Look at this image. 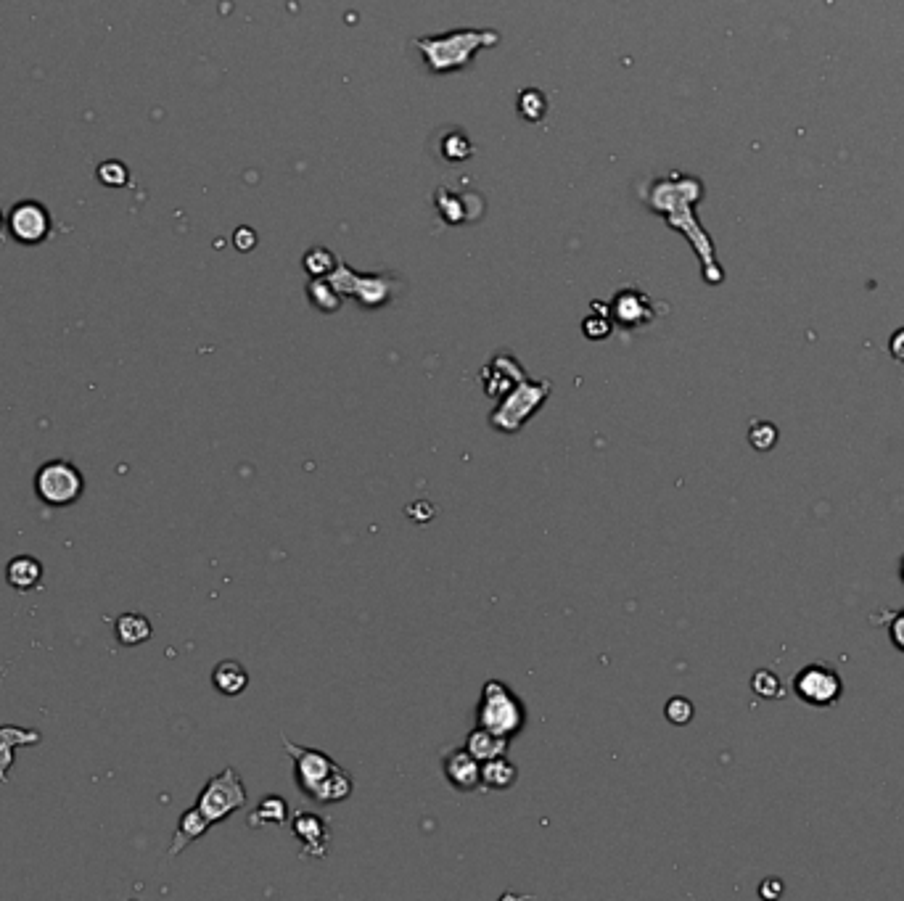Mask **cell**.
I'll use <instances>...</instances> for the list:
<instances>
[{"instance_id": "10", "label": "cell", "mask_w": 904, "mask_h": 901, "mask_svg": "<svg viewBox=\"0 0 904 901\" xmlns=\"http://www.w3.org/2000/svg\"><path fill=\"white\" fill-rule=\"evenodd\" d=\"M291 830L304 843L302 857H328V838H331V833H328V825L320 820L318 814L297 812L294 820H291Z\"/></svg>"}, {"instance_id": "2", "label": "cell", "mask_w": 904, "mask_h": 901, "mask_svg": "<svg viewBox=\"0 0 904 901\" xmlns=\"http://www.w3.org/2000/svg\"><path fill=\"white\" fill-rule=\"evenodd\" d=\"M283 748L297 764L299 791L320 804H339L352 793V777L334 759L315 748H304L283 738Z\"/></svg>"}, {"instance_id": "14", "label": "cell", "mask_w": 904, "mask_h": 901, "mask_svg": "<svg viewBox=\"0 0 904 901\" xmlns=\"http://www.w3.org/2000/svg\"><path fill=\"white\" fill-rule=\"evenodd\" d=\"M209 828H212V825H209L207 817H204L196 806H191V809L183 812V817H180L178 830H175V838H172V846L167 854H170V857L183 854V851H186L193 841H199L201 835L207 833Z\"/></svg>"}, {"instance_id": "12", "label": "cell", "mask_w": 904, "mask_h": 901, "mask_svg": "<svg viewBox=\"0 0 904 901\" xmlns=\"http://www.w3.org/2000/svg\"><path fill=\"white\" fill-rule=\"evenodd\" d=\"M43 735L38 730H24L16 724H0V783H8V772L14 767V751L22 746H38Z\"/></svg>"}, {"instance_id": "20", "label": "cell", "mask_w": 904, "mask_h": 901, "mask_svg": "<svg viewBox=\"0 0 904 901\" xmlns=\"http://www.w3.org/2000/svg\"><path fill=\"white\" fill-rule=\"evenodd\" d=\"M307 294H310L312 304L320 312H336L341 307V294L334 289V283L328 281V278H312Z\"/></svg>"}, {"instance_id": "15", "label": "cell", "mask_w": 904, "mask_h": 901, "mask_svg": "<svg viewBox=\"0 0 904 901\" xmlns=\"http://www.w3.org/2000/svg\"><path fill=\"white\" fill-rule=\"evenodd\" d=\"M114 635H117V643L125 645V648H135V645L149 643L154 629H151V621L141 613H122L117 621H114Z\"/></svg>"}, {"instance_id": "7", "label": "cell", "mask_w": 904, "mask_h": 901, "mask_svg": "<svg viewBox=\"0 0 904 901\" xmlns=\"http://www.w3.org/2000/svg\"><path fill=\"white\" fill-rule=\"evenodd\" d=\"M246 806V788L233 767H225L220 775L209 777L196 798V809L209 820V825L228 820L230 814Z\"/></svg>"}, {"instance_id": "26", "label": "cell", "mask_w": 904, "mask_h": 901, "mask_svg": "<svg viewBox=\"0 0 904 901\" xmlns=\"http://www.w3.org/2000/svg\"><path fill=\"white\" fill-rule=\"evenodd\" d=\"M582 331H585V336L587 339H606L608 333H611V323H608V318L606 315H603V318H585V323H582Z\"/></svg>"}, {"instance_id": "6", "label": "cell", "mask_w": 904, "mask_h": 901, "mask_svg": "<svg viewBox=\"0 0 904 901\" xmlns=\"http://www.w3.org/2000/svg\"><path fill=\"white\" fill-rule=\"evenodd\" d=\"M85 492V476L69 460H48L35 473V495L51 508H69Z\"/></svg>"}, {"instance_id": "24", "label": "cell", "mask_w": 904, "mask_h": 901, "mask_svg": "<svg viewBox=\"0 0 904 901\" xmlns=\"http://www.w3.org/2000/svg\"><path fill=\"white\" fill-rule=\"evenodd\" d=\"M693 703L688 701V698H682V695H675V698H669L667 701V709H664V714H667V719L672 724H677V727H685V724L690 722V719H693Z\"/></svg>"}, {"instance_id": "22", "label": "cell", "mask_w": 904, "mask_h": 901, "mask_svg": "<svg viewBox=\"0 0 904 901\" xmlns=\"http://www.w3.org/2000/svg\"><path fill=\"white\" fill-rule=\"evenodd\" d=\"M336 265H339V262H336V257L328 252V249H312V252L304 257V267H307V273H310L312 278H328V275L336 270Z\"/></svg>"}, {"instance_id": "13", "label": "cell", "mask_w": 904, "mask_h": 901, "mask_svg": "<svg viewBox=\"0 0 904 901\" xmlns=\"http://www.w3.org/2000/svg\"><path fill=\"white\" fill-rule=\"evenodd\" d=\"M6 582L19 592L38 590L43 582V563L32 555H16L6 566Z\"/></svg>"}, {"instance_id": "23", "label": "cell", "mask_w": 904, "mask_h": 901, "mask_svg": "<svg viewBox=\"0 0 904 901\" xmlns=\"http://www.w3.org/2000/svg\"><path fill=\"white\" fill-rule=\"evenodd\" d=\"M751 690H754L759 698H778V695H783V685H780L778 674L770 672V669H759V672L751 677Z\"/></svg>"}, {"instance_id": "17", "label": "cell", "mask_w": 904, "mask_h": 901, "mask_svg": "<svg viewBox=\"0 0 904 901\" xmlns=\"http://www.w3.org/2000/svg\"><path fill=\"white\" fill-rule=\"evenodd\" d=\"M508 740L511 738H503V735H495V732L484 730V727H476L466 740V751L474 759L479 761H490L497 759V756H505L508 751Z\"/></svg>"}, {"instance_id": "9", "label": "cell", "mask_w": 904, "mask_h": 901, "mask_svg": "<svg viewBox=\"0 0 904 901\" xmlns=\"http://www.w3.org/2000/svg\"><path fill=\"white\" fill-rule=\"evenodd\" d=\"M611 315L619 325L624 328H638V325L651 323L656 318V307L645 294L635 289H624L614 296V304H611Z\"/></svg>"}, {"instance_id": "19", "label": "cell", "mask_w": 904, "mask_h": 901, "mask_svg": "<svg viewBox=\"0 0 904 901\" xmlns=\"http://www.w3.org/2000/svg\"><path fill=\"white\" fill-rule=\"evenodd\" d=\"M289 822V806L281 796H265L260 806L249 814V828H260V825H286Z\"/></svg>"}, {"instance_id": "11", "label": "cell", "mask_w": 904, "mask_h": 901, "mask_svg": "<svg viewBox=\"0 0 904 901\" xmlns=\"http://www.w3.org/2000/svg\"><path fill=\"white\" fill-rule=\"evenodd\" d=\"M445 775L452 788L471 793L476 788H482V761L474 759L466 748L463 751H452L445 759Z\"/></svg>"}, {"instance_id": "3", "label": "cell", "mask_w": 904, "mask_h": 901, "mask_svg": "<svg viewBox=\"0 0 904 901\" xmlns=\"http://www.w3.org/2000/svg\"><path fill=\"white\" fill-rule=\"evenodd\" d=\"M500 43L495 30H455L447 35L418 37L413 45L423 53L431 72H450V69L468 67L482 48H492Z\"/></svg>"}, {"instance_id": "31", "label": "cell", "mask_w": 904, "mask_h": 901, "mask_svg": "<svg viewBox=\"0 0 904 901\" xmlns=\"http://www.w3.org/2000/svg\"><path fill=\"white\" fill-rule=\"evenodd\" d=\"M902 582H904V558H902Z\"/></svg>"}, {"instance_id": "28", "label": "cell", "mask_w": 904, "mask_h": 901, "mask_svg": "<svg viewBox=\"0 0 904 901\" xmlns=\"http://www.w3.org/2000/svg\"><path fill=\"white\" fill-rule=\"evenodd\" d=\"M889 635H891V643L897 645L899 650L904 653V611H899L889 624Z\"/></svg>"}, {"instance_id": "18", "label": "cell", "mask_w": 904, "mask_h": 901, "mask_svg": "<svg viewBox=\"0 0 904 901\" xmlns=\"http://www.w3.org/2000/svg\"><path fill=\"white\" fill-rule=\"evenodd\" d=\"M212 685L217 693L241 695L249 687V672L238 661H220L212 672Z\"/></svg>"}, {"instance_id": "8", "label": "cell", "mask_w": 904, "mask_h": 901, "mask_svg": "<svg viewBox=\"0 0 904 901\" xmlns=\"http://www.w3.org/2000/svg\"><path fill=\"white\" fill-rule=\"evenodd\" d=\"M793 690L809 706L828 709L844 693V680L830 664H809L793 677Z\"/></svg>"}, {"instance_id": "29", "label": "cell", "mask_w": 904, "mask_h": 901, "mask_svg": "<svg viewBox=\"0 0 904 901\" xmlns=\"http://www.w3.org/2000/svg\"><path fill=\"white\" fill-rule=\"evenodd\" d=\"M780 894H783V883L778 878H767L759 888V896H764V899H778Z\"/></svg>"}, {"instance_id": "1", "label": "cell", "mask_w": 904, "mask_h": 901, "mask_svg": "<svg viewBox=\"0 0 904 901\" xmlns=\"http://www.w3.org/2000/svg\"><path fill=\"white\" fill-rule=\"evenodd\" d=\"M701 196H704V183L698 178H690V175H682V172H672L667 178L653 180L643 191L645 204L688 238L693 252L701 259V270H704L706 281L722 283L725 273L717 262L712 238L701 228V222L696 217V204L701 201Z\"/></svg>"}, {"instance_id": "21", "label": "cell", "mask_w": 904, "mask_h": 901, "mask_svg": "<svg viewBox=\"0 0 904 901\" xmlns=\"http://www.w3.org/2000/svg\"><path fill=\"white\" fill-rule=\"evenodd\" d=\"M778 429L770 421H756L749 429V442L756 452H770L778 444Z\"/></svg>"}, {"instance_id": "30", "label": "cell", "mask_w": 904, "mask_h": 901, "mask_svg": "<svg viewBox=\"0 0 904 901\" xmlns=\"http://www.w3.org/2000/svg\"><path fill=\"white\" fill-rule=\"evenodd\" d=\"M889 352H891V357H894V360L904 362V328H899V331L894 333V336H891Z\"/></svg>"}, {"instance_id": "27", "label": "cell", "mask_w": 904, "mask_h": 901, "mask_svg": "<svg viewBox=\"0 0 904 901\" xmlns=\"http://www.w3.org/2000/svg\"><path fill=\"white\" fill-rule=\"evenodd\" d=\"M405 513H408V516L413 518L415 524H426V521H431V518H434V513H437V510H434V505H431V503H426V500H418V503L408 505V508H405Z\"/></svg>"}, {"instance_id": "5", "label": "cell", "mask_w": 904, "mask_h": 901, "mask_svg": "<svg viewBox=\"0 0 904 901\" xmlns=\"http://www.w3.org/2000/svg\"><path fill=\"white\" fill-rule=\"evenodd\" d=\"M550 394V381H519L513 386L511 392L505 394V399L500 402L497 410H492L490 426L503 434H516L521 431V426L532 418Z\"/></svg>"}, {"instance_id": "16", "label": "cell", "mask_w": 904, "mask_h": 901, "mask_svg": "<svg viewBox=\"0 0 904 901\" xmlns=\"http://www.w3.org/2000/svg\"><path fill=\"white\" fill-rule=\"evenodd\" d=\"M519 780V769L505 756L482 761V791H508Z\"/></svg>"}, {"instance_id": "25", "label": "cell", "mask_w": 904, "mask_h": 901, "mask_svg": "<svg viewBox=\"0 0 904 901\" xmlns=\"http://www.w3.org/2000/svg\"><path fill=\"white\" fill-rule=\"evenodd\" d=\"M519 109L527 119H542L548 104H545V96H542L540 90H524L519 96Z\"/></svg>"}, {"instance_id": "4", "label": "cell", "mask_w": 904, "mask_h": 901, "mask_svg": "<svg viewBox=\"0 0 904 901\" xmlns=\"http://www.w3.org/2000/svg\"><path fill=\"white\" fill-rule=\"evenodd\" d=\"M524 719H527L524 703L511 693V687L500 680L484 682L479 717H476L479 727L503 735V738H513L524 727Z\"/></svg>"}]
</instances>
